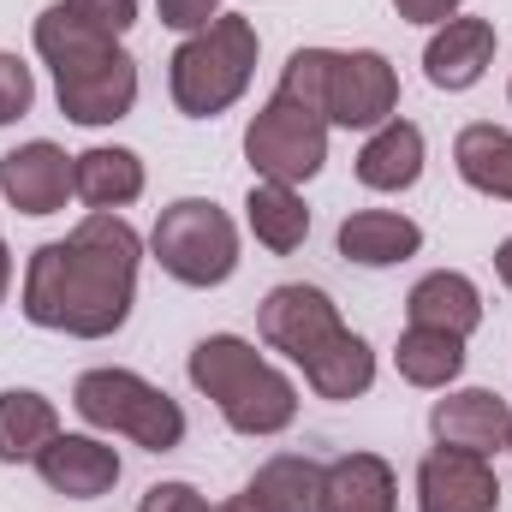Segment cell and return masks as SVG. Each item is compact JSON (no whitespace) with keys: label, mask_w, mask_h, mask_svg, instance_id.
Here are the masks:
<instances>
[{"label":"cell","mask_w":512,"mask_h":512,"mask_svg":"<svg viewBox=\"0 0 512 512\" xmlns=\"http://www.w3.org/2000/svg\"><path fill=\"white\" fill-rule=\"evenodd\" d=\"M36 471L54 495L66 501H96L120 483V453L96 435H54L42 453H36Z\"/></svg>","instance_id":"cell-12"},{"label":"cell","mask_w":512,"mask_h":512,"mask_svg":"<svg viewBox=\"0 0 512 512\" xmlns=\"http://www.w3.org/2000/svg\"><path fill=\"white\" fill-rule=\"evenodd\" d=\"M6 280H12V251L0 245V298H6Z\"/></svg>","instance_id":"cell-31"},{"label":"cell","mask_w":512,"mask_h":512,"mask_svg":"<svg viewBox=\"0 0 512 512\" xmlns=\"http://www.w3.org/2000/svg\"><path fill=\"white\" fill-rule=\"evenodd\" d=\"M149 245H155V262L173 280H185V286H221L239 268V233H233V221L215 203H203V197H185V203L161 209Z\"/></svg>","instance_id":"cell-7"},{"label":"cell","mask_w":512,"mask_h":512,"mask_svg":"<svg viewBox=\"0 0 512 512\" xmlns=\"http://www.w3.org/2000/svg\"><path fill=\"white\" fill-rule=\"evenodd\" d=\"M429 429H435L441 447H459V453H483V459H489L495 447H507L512 411H507L501 393H489V387H465V393L435 399Z\"/></svg>","instance_id":"cell-13"},{"label":"cell","mask_w":512,"mask_h":512,"mask_svg":"<svg viewBox=\"0 0 512 512\" xmlns=\"http://www.w3.org/2000/svg\"><path fill=\"white\" fill-rule=\"evenodd\" d=\"M36 54L54 66L60 114L78 126H114L137 102V60L120 48V36L78 18L66 0H54L36 18Z\"/></svg>","instance_id":"cell-2"},{"label":"cell","mask_w":512,"mask_h":512,"mask_svg":"<svg viewBox=\"0 0 512 512\" xmlns=\"http://www.w3.org/2000/svg\"><path fill=\"white\" fill-rule=\"evenodd\" d=\"M417 245H423V227L393 215V209H358L340 221V256H352L364 268L405 262V256H417Z\"/></svg>","instance_id":"cell-17"},{"label":"cell","mask_w":512,"mask_h":512,"mask_svg":"<svg viewBox=\"0 0 512 512\" xmlns=\"http://www.w3.org/2000/svg\"><path fill=\"white\" fill-rule=\"evenodd\" d=\"M417 507L423 512H495L501 507V483H495L483 453L435 447L423 459V471H417Z\"/></svg>","instance_id":"cell-10"},{"label":"cell","mask_w":512,"mask_h":512,"mask_svg":"<svg viewBox=\"0 0 512 512\" xmlns=\"http://www.w3.org/2000/svg\"><path fill=\"white\" fill-rule=\"evenodd\" d=\"M78 18H90L96 30H108V36H126L131 18H137V0H66Z\"/></svg>","instance_id":"cell-26"},{"label":"cell","mask_w":512,"mask_h":512,"mask_svg":"<svg viewBox=\"0 0 512 512\" xmlns=\"http://www.w3.org/2000/svg\"><path fill=\"white\" fill-rule=\"evenodd\" d=\"M30 96H36L30 66H24L18 54H0V126H6V120H18V114L30 108Z\"/></svg>","instance_id":"cell-25"},{"label":"cell","mask_w":512,"mask_h":512,"mask_svg":"<svg viewBox=\"0 0 512 512\" xmlns=\"http://www.w3.org/2000/svg\"><path fill=\"white\" fill-rule=\"evenodd\" d=\"M245 161H251L262 179H280V185H304L322 173L328 161V120L316 108H304L298 96L274 90V102L262 108L245 131Z\"/></svg>","instance_id":"cell-8"},{"label":"cell","mask_w":512,"mask_h":512,"mask_svg":"<svg viewBox=\"0 0 512 512\" xmlns=\"http://www.w3.org/2000/svg\"><path fill=\"white\" fill-rule=\"evenodd\" d=\"M137 298V233L114 209H96L78 221L72 239H54L30 256L24 274V316L54 334L108 340L126 328Z\"/></svg>","instance_id":"cell-1"},{"label":"cell","mask_w":512,"mask_h":512,"mask_svg":"<svg viewBox=\"0 0 512 512\" xmlns=\"http://www.w3.org/2000/svg\"><path fill=\"white\" fill-rule=\"evenodd\" d=\"M245 215H251V233L268 245V251H298L304 245V233H310V209H304V197L292 191V185H280V179H262L251 185V203H245Z\"/></svg>","instance_id":"cell-22"},{"label":"cell","mask_w":512,"mask_h":512,"mask_svg":"<svg viewBox=\"0 0 512 512\" xmlns=\"http://www.w3.org/2000/svg\"><path fill=\"white\" fill-rule=\"evenodd\" d=\"M507 447H512V429H507Z\"/></svg>","instance_id":"cell-33"},{"label":"cell","mask_w":512,"mask_h":512,"mask_svg":"<svg viewBox=\"0 0 512 512\" xmlns=\"http://www.w3.org/2000/svg\"><path fill=\"white\" fill-rule=\"evenodd\" d=\"M143 512H209V501L191 489V483H155L143 495Z\"/></svg>","instance_id":"cell-28"},{"label":"cell","mask_w":512,"mask_h":512,"mask_svg":"<svg viewBox=\"0 0 512 512\" xmlns=\"http://www.w3.org/2000/svg\"><path fill=\"white\" fill-rule=\"evenodd\" d=\"M54 435H60V417H54V405L42 393H30V387L0 393V465L36 459Z\"/></svg>","instance_id":"cell-21"},{"label":"cell","mask_w":512,"mask_h":512,"mask_svg":"<svg viewBox=\"0 0 512 512\" xmlns=\"http://www.w3.org/2000/svg\"><path fill=\"white\" fill-rule=\"evenodd\" d=\"M251 512H316L322 501V465L316 459H298V453H280L256 471L239 495Z\"/></svg>","instance_id":"cell-19"},{"label":"cell","mask_w":512,"mask_h":512,"mask_svg":"<svg viewBox=\"0 0 512 512\" xmlns=\"http://www.w3.org/2000/svg\"><path fill=\"white\" fill-rule=\"evenodd\" d=\"M0 191L24 215H54L72 197V155L54 149V143H42V137L18 143L12 155H0Z\"/></svg>","instance_id":"cell-11"},{"label":"cell","mask_w":512,"mask_h":512,"mask_svg":"<svg viewBox=\"0 0 512 512\" xmlns=\"http://www.w3.org/2000/svg\"><path fill=\"white\" fill-rule=\"evenodd\" d=\"M72 405H78L84 423L114 429V435H131V441L149 447V453H173V447L185 441V411H179L161 387H149L143 376H131V370H90V376H78Z\"/></svg>","instance_id":"cell-6"},{"label":"cell","mask_w":512,"mask_h":512,"mask_svg":"<svg viewBox=\"0 0 512 512\" xmlns=\"http://www.w3.org/2000/svg\"><path fill=\"white\" fill-rule=\"evenodd\" d=\"M393 108H399V78L376 48H358V54L328 48V66H322V120L328 126H387Z\"/></svg>","instance_id":"cell-9"},{"label":"cell","mask_w":512,"mask_h":512,"mask_svg":"<svg viewBox=\"0 0 512 512\" xmlns=\"http://www.w3.org/2000/svg\"><path fill=\"white\" fill-rule=\"evenodd\" d=\"M465 370V340L441 328H405L399 334V376L411 387H447Z\"/></svg>","instance_id":"cell-24"},{"label":"cell","mask_w":512,"mask_h":512,"mask_svg":"<svg viewBox=\"0 0 512 512\" xmlns=\"http://www.w3.org/2000/svg\"><path fill=\"white\" fill-rule=\"evenodd\" d=\"M453 161L465 173V185L489 191V197H507L512 203V131L501 126H465L453 143Z\"/></svg>","instance_id":"cell-23"},{"label":"cell","mask_w":512,"mask_h":512,"mask_svg":"<svg viewBox=\"0 0 512 512\" xmlns=\"http://www.w3.org/2000/svg\"><path fill=\"white\" fill-rule=\"evenodd\" d=\"M393 471L376 453H346L322 471V501L316 512H393Z\"/></svg>","instance_id":"cell-16"},{"label":"cell","mask_w":512,"mask_h":512,"mask_svg":"<svg viewBox=\"0 0 512 512\" xmlns=\"http://www.w3.org/2000/svg\"><path fill=\"white\" fill-rule=\"evenodd\" d=\"M399 6V18H411V24H447L453 12H459V0H393Z\"/></svg>","instance_id":"cell-29"},{"label":"cell","mask_w":512,"mask_h":512,"mask_svg":"<svg viewBox=\"0 0 512 512\" xmlns=\"http://www.w3.org/2000/svg\"><path fill=\"white\" fill-rule=\"evenodd\" d=\"M161 6V24H173V30H209L215 18H221V0H155Z\"/></svg>","instance_id":"cell-27"},{"label":"cell","mask_w":512,"mask_h":512,"mask_svg":"<svg viewBox=\"0 0 512 512\" xmlns=\"http://www.w3.org/2000/svg\"><path fill=\"white\" fill-rule=\"evenodd\" d=\"M72 191L90 209H126L143 197V161L131 149H84L72 155Z\"/></svg>","instance_id":"cell-20"},{"label":"cell","mask_w":512,"mask_h":512,"mask_svg":"<svg viewBox=\"0 0 512 512\" xmlns=\"http://www.w3.org/2000/svg\"><path fill=\"white\" fill-rule=\"evenodd\" d=\"M256 72V24L251 18H215L209 30H197V36H185L179 42V54H173V102H179V114H191V120H215V114H227L239 96H245V84H251Z\"/></svg>","instance_id":"cell-5"},{"label":"cell","mask_w":512,"mask_h":512,"mask_svg":"<svg viewBox=\"0 0 512 512\" xmlns=\"http://www.w3.org/2000/svg\"><path fill=\"white\" fill-rule=\"evenodd\" d=\"M423 173V131L411 120H387L364 149H358V179L370 191H411Z\"/></svg>","instance_id":"cell-18"},{"label":"cell","mask_w":512,"mask_h":512,"mask_svg":"<svg viewBox=\"0 0 512 512\" xmlns=\"http://www.w3.org/2000/svg\"><path fill=\"white\" fill-rule=\"evenodd\" d=\"M405 316H411V328H441V334H459V340H465V334L483 322V298H477V286H471L465 274L441 268V274H423V280L411 286Z\"/></svg>","instance_id":"cell-15"},{"label":"cell","mask_w":512,"mask_h":512,"mask_svg":"<svg viewBox=\"0 0 512 512\" xmlns=\"http://www.w3.org/2000/svg\"><path fill=\"white\" fill-rule=\"evenodd\" d=\"M191 382L203 387L221 417L239 429V435H280L292 417H298V393L292 382L256 358V346H245L239 334H209L191 346Z\"/></svg>","instance_id":"cell-4"},{"label":"cell","mask_w":512,"mask_h":512,"mask_svg":"<svg viewBox=\"0 0 512 512\" xmlns=\"http://www.w3.org/2000/svg\"><path fill=\"white\" fill-rule=\"evenodd\" d=\"M495 60V24L489 18H447L429 48H423V72L435 90H471Z\"/></svg>","instance_id":"cell-14"},{"label":"cell","mask_w":512,"mask_h":512,"mask_svg":"<svg viewBox=\"0 0 512 512\" xmlns=\"http://www.w3.org/2000/svg\"><path fill=\"white\" fill-rule=\"evenodd\" d=\"M256 328L274 352H286L322 399H358L376 382V352L340 322L322 286H274L256 310Z\"/></svg>","instance_id":"cell-3"},{"label":"cell","mask_w":512,"mask_h":512,"mask_svg":"<svg viewBox=\"0 0 512 512\" xmlns=\"http://www.w3.org/2000/svg\"><path fill=\"white\" fill-rule=\"evenodd\" d=\"M495 274H501V280L512 286V239L501 245V251H495Z\"/></svg>","instance_id":"cell-30"},{"label":"cell","mask_w":512,"mask_h":512,"mask_svg":"<svg viewBox=\"0 0 512 512\" xmlns=\"http://www.w3.org/2000/svg\"><path fill=\"white\" fill-rule=\"evenodd\" d=\"M215 512H251V507L245 501H227V507H215Z\"/></svg>","instance_id":"cell-32"}]
</instances>
